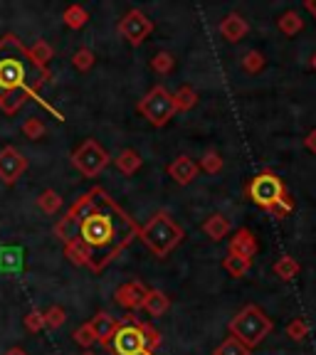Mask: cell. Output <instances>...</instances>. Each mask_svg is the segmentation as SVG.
Listing matches in <instances>:
<instances>
[{"mask_svg":"<svg viewBox=\"0 0 316 355\" xmlns=\"http://www.w3.org/2000/svg\"><path fill=\"white\" fill-rule=\"evenodd\" d=\"M101 202L82 220L79 239L92 252V272H101L109 261H114L133 239L139 237L141 227L122 207L101 190Z\"/></svg>","mask_w":316,"mask_h":355,"instance_id":"cell-1","label":"cell"},{"mask_svg":"<svg viewBox=\"0 0 316 355\" xmlns=\"http://www.w3.org/2000/svg\"><path fill=\"white\" fill-rule=\"evenodd\" d=\"M244 198L274 220H284L289 212L294 210V200L289 195L284 180L269 168L260 171L250 183L244 185Z\"/></svg>","mask_w":316,"mask_h":355,"instance_id":"cell-2","label":"cell"},{"mask_svg":"<svg viewBox=\"0 0 316 355\" xmlns=\"http://www.w3.org/2000/svg\"><path fill=\"white\" fill-rule=\"evenodd\" d=\"M158 348H161V333L151 323L126 316V323H122L106 350L111 355H153Z\"/></svg>","mask_w":316,"mask_h":355,"instance_id":"cell-3","label":"cell"},{"mask_svg":"<svg viewBox=\"0 0 316 355\" xmlns=\"http://www.w3.org/2000/svg\"><path fill=\"white\" fill-rule=\"evenodd\" d=\"M183 237H185L183 227H181L166 210L156 212L139 232V239L158 257V259H166L178 244L183 242Z\"/></svg>","mask_w":316,"mask_h":355,"instance_id":"cell-4","label":"cell"},{"mask_svg":"<svg viewBox=\"0 0 316 355\" xmlns=\"http://www.w3.org/2000/svg\"><path fill=\"white\" fill-rule=\"evenodd\" d=\"M228 328H230V336H235L240 343L247 345V348L252 350V348H257V345H260L269 333H272L274 326H272V318L267 316L260 306L247 304V306H242L233 318H230Z\"/></svg>","mask_w":316,"mask_h":355,"instance_id":"cell-5","label":"cell"},{"mask_svg":"<svg viewBox=\"0 0 316 355\" xmlns=\"http://www.w3.org/2000/svg\"><path fill=\"white\" fill-rule=\"evenodd\" d=\"M30 55L13 37V52L0 55V104L8 109V99L17 96L20 89L28 87V62Z\"/></svg>","mask_w":316,"mask_h":355,"instance_id":"cell-6","label":"cell"},{"mask_svg":"<svg viewBox=\"0 0 316 355\" xmlns=\"http://www.w3.org/2000/svg\"><path fill=\"white\" fill-rule=\"evenodd\" d=\"M139 114L156 128H163L173 116H176V99L163 84H156L149 89V94L139 101Z\"/></svg>","mask_w":316,"mask_h":355,"instance_id":"cell-7","label":"cell"},{"mask_svg":"<svg viewBox=\"0 0 316 355\" xmlns=\"http://www.w3.org/2000/svg\"><path fill=\"white\" fill-rule=\"evenodd\" d=\"M109 163H111V155L106 153L104 146L94 139H87L72 153V166L77 168L84 178H97L99 173L106 171Z\"/></svg>","mask_w":316,"mask_h":355,"instance_id":"cell-8","label":"cell"},{"mask_svg":"<svg viewBox=\"0 0 316 355\" xmlns=\"http://www.w3.org/2000/svg\"><path fill=\"white\" fill-rule=\"evenodd\" d=\"M151 33H153V22H151L149 15L141 12L139 8H131V10L119 20V35H122L128 44H133V47H139Z\"/></svg>","mask_w":316,"mask_h":355,"instance_id":"cell-9","label":"cell"},{"mask_svg":"<svg viewBox=\"0 0 316 355\" xmlns=\"http://www.w3.org/2000/svg\"><path fill=\"white\" fill-rule=\"evenodd\" d=\"M25 168H28V161L15 146L0 148V180L3 183H15L17 178L25 173Z\"/></svg>","mask_w":316,"mask_h":355,"instance_id":"cell-10","label":"cell"},{"mask_svg":"<svg viewBox=\"0 0 316 355\" xmlns=\"http://www.w3.org/2000/svg\"><path fill=\"white\" fill-rule=\"evenodd\" d=\"M146 291H149V288H146V284L139 282V279H133V282L122 284V286L114 291V301H117L122 309L136 311V309H141V304H144Z\"/></svg>","mask_w":316,"mask_h":355,"instance_id":"cell-11","label":"cell"},{"mask_svg":"<svg viewBox=\"0 0 316 355\" xmlns=\"http://www.w3.org/2000/svg\"><path fill=\"white\" fill-rule=\"evenodd\" d=\"M257 252H260V242H257V237L247 227H240L235 232V237H230V257H242V259L252 261V257H257Z\"/></svg>","mask_w":316,"mask_h":355,"instance_id":"cell-12","label":"cell"},{"mask_svg":"<svg viewBox=\"0 0 316 355\" xmlns=\"http://www.w3.org/2000/svg\"><path fill=\"white\" fill-rule=\"evenodd\" d=\"M200 166L190 158V155H178L176 161L168 163V175L173 178V183L178 185H190L198 178Z\"/></svg>","mask_w":316,"mask_h":355,"instance_id":"cell-13","label":"cell"},{"mask_svg":"<svg viewBox=\"0 0 316 355\" xmlns=\"http://www.w3.org/2000/svg\"><path fill=\"white\" fill-rule=\"evenodd\" d=\"M89 323H92V328H94V333H97V343H101L104 348H109L111 338H114L117 331L122 328V321H117L114 316H109L106 311H99V313H97Z\"/></svg>","mask_w":316,"mask_h":355,"instance_id":"cell-14","label":"cell"},{"mask_svg":"<svg viewBox=\"0 0 316 355\" xmlns=\"http://www.w3.org/2000/svg\"><path fill=\"white\" fill-rule=\"evenodd\" d=\"M217 33L228 40V42H240L244 35L250 33V22L244 20L242 15H238V12H230V15H225L220 20V25H217Z\"/></svg>","mask_w":316,"mask_h":355,"instance_id":"cell-15","label":"cell"},{"mask_svg":"<svg viewBox=\"0 0 316 355\" xmlns=\"http://www.w3.org/2000/svg\"><path fill=\"white\" fill-rule=\"evenodd\" d=\"M141 309L149 313V316L158 318V316H166L168 309H171V299H168L163 291H158V288H149L144 296V304H141Z\"/></svg>","mask_w":316,"mask_h":355,"instance_id":"cell-16","label":"cell"},{"mask_svg":"<svg viewBox=\"0 0 316 355\" xmlns=\"http://www.w3.org/2000/svg\"><path fill=\"white\" fill-rule=\"evenodd\" d=\"M230 230H233V222H230L225 215H220V212H215V215H210L206 222H203V232H206V237L213 239V242L225 239L230 234Z\"/></svg>","mask_w":316,"mask_h":355,"instance_id":"cell-17","label":"cell"},{"mask_svg":"<svg viewBox=\"0 0 316 355\" xmlns=\"http://www.w3.org/2000/svg\"><path fill=\"white\" fill-rule=\"evenodd\" d=\"M79 230H82V220H77L72 212H67V215L60 217V222L55 225V237L60 239V242L69 244L72 239L79 237Z\"/></svg>","mask_w":316,"mask_h":355,"instance_id":"cell-18","label":"cell"},{"mask_svg":"<svg viewBox=\"0 0 316 355\" xmlns=\"http://www.w3.org/2000/svg\"><path fill=\"white\" fill-rule=\"evenodd\" d=\"M114 166H117L119 173H124V175H133V173L144 166V158L133 148H124L122 153L114 158Z\"/></svg>","mask_w":316,"mask_h":355,"instance_id":"cell-19","label":"cell"},{"mask_svg":"<svg viewBox=\"0 0 316 355\" xmlns=\"http://www.w3.org/2000/svg\"><path fill=\"white\" fill-rule=\"evenodd\" d=\"M65 257L77 266H92V252L87 250V244L79 237L72 239L69 244H65Z\"/></svg>","mask_w":316,"mask_h":355,"instance_id":"cell-20","label":"cell"},{"mask_svg":"<svg viewBox=\"0 0 316 355\" xmlns=\"http://www.w3.org/2000/svg\"><path fill=\"white\" fill-rule=\"evenodd\" d=\"M277 28L287 37H294V35H299L304 30V20H301V15L297 10H287L277 17Z\"/></svg>","mask_w":316,"mask_h":355,"instance_id":"cell-21","label":"cell"},{"mask_svg":"<svg viewBox=\"0 0 316 355\" xmlns=\"http://www.w3.org/2000/svg\"><path fill=\"white\" fill-rule=\"evenodd\" d=\"M274 274H277L282 282H294L297 277H299V272H301V266H299V261L294 259V257H289V254H282L277 261H274Z\"/></svg>","mask_w":316,"mask_h":355,"instance_id":"cell-22","label":"cell"},{"mask_svg":"<svg viewBox=\"0 0 316 355\" xmlns=\"http://www.w3.org/2000/svg\"><path fill=\"white\" fill-rule=\"evenodd\" d=\"M30 60H33L35 67H40V69H44L47 67V62L52 60V55H55V50H52V44L50 42H44V40H38V42L33 44L28 50Z\"/></svg>","mask_w":316,"mask_h":355,"instance_id":"cell-23","label":"cell"},{"mask_svg":"<svg viewBox=\"0 0 316 355\" xmlns=\"http://www.w3.org/2000/svg\"><path fill=\"white\" fill-rule=\"evenodd\" d=\"M173 99H176V111H190L198 104V92H195L190 84H183V87L173 94Z\"/></svg>","mask_w":316,"mask_h":355,"instance_id":"cell-24","label":"cell"},{"mask_svg":"<svg viewBox=\"0 0 316 355\" xmlns=\"http://www.w3.org/2000/svg\"><path fill=\"white\" fill-rule=\"evenodd\" d=\"M62 20H65V25L69 30H82L89 20V12L82 6H69L65 10V15H62Z\"/></svg>","mask_w":316,"mask_h":355,"instance_id":"cell-25","label":"cell"},{"mask_svg":"<svg viewBox=\"0 0 316 355\" xmlns=\"http://www.w3.org/2000/svg\"><path fill=\"white\" fill-rule=\"evenodd\" d=\"M250 266H252V261L250 259H242V257H225L222 259V269L230 274V277H235V279H242L244 274L250 272Z\"/></svg>","mask_w":316,"mask_h":355,"instance_id":"cell-26","label":"cell"},{"mask_svg":"<svg viewBox=\"0 0 316 355\" xmlns=\"http://www.w3.org/2000/svg\"><path fill=\"white\" fill-rule=\"evenodd\" d=\"M38 207L44 215H57L62 210V195L55 193V190H44L38 198Z\"/></svg>","mask_w":316,"mask_h":355,"instance_id":"cell-27","label":"cell"},{"mask_svg":"<svg viewBox=\"0 0 316 355\" xmlns=\"http://www.w3.org/2000/svg\"><path fill=\"white\" fill-rule=\"evenodd\" d=\"M151 69H153L156 74H171L173 69H176V57L166 50L156 52V55L151 57Z\"/></svg>","mask_w":316,"mask_h":355,"instance_id":"cell-28","label":"cell"},{"mask_svg":"<svg viewBox=\"0 0 316 355\" xmlns=\"http://www.w3.org/2000/svg\"><path fill=\"white\" fill-rule=\"evenodd\" d=\"M250 353H252V350L247 348V345L240 343V340L235 338V336H228V338H225L220 345H217L215 353H213V355H250Z\"/></svg>","mask_w":316,"mask_h":355,"instance_id":"cell-29","label":"cell"},{"mask_svg":"<svg viewBox=\"0 0 316 355\" xmlns=\"http://www.w3.org/2000/svg\"><path fill=\"white\" fill-rule=\"evenodd\" d=\"M200 171H206L208 175H217L222 171V155L215 148H208L200 158Z\"/></svg>","mask_w":316,"mask_h":355,"instance_id":"cell-30","label":"cell"},{"mask_svg":"<svg viewBox=\"0 0 316 355\" xmlns=\"http://www.w3.org/2000/svg\"><path fill=\"white\" fill-rule=\"evenodd\" d=\"M72 338H74V343H77V345H82L84 350H89L92 345L97 343V333H94V328H92V323L87 321V323H82L77 331H74Z\"/></svg>","mask_w":316,"mask_h":355,"instance_id":"cell-31","label":"cell"},{"mask_svg":"<svg viewBox=\"0 0 316 355\" xmlns=\"http://www.w3.org/2000/svg\"><path fill=\"white\" fill-rule=\"evenodd\" d=\"M94 62H97V57L89 47H79V50L72 55V64H74V69H79V72H89V69L94 67Z\"/></svg>","mask_w":316,"mask_h":355,"instance_id":"cell-32","label":"cell"},{"mask_svg":"<svg viewBox=\"0 0 316 355\" xmlns=\"http://www.w3.org/2000/svg\"><path fill=\"white\" fill-rule=\"evenodd\" d=\"M242 69L247 74L262 72V69H265V57H262V52H257V50L244 52V55H242Z\"/></svg>","mask_w":316,"mask_h":355,"instance_id":"cell-33","label":"cell"},{"mask_svg":"<svg viewBox=\"0 0 316 355\" xmlns=\"http://www.w3.org/2000/svg\"><path fill=\"white\" fill-rule=\"evenodd\" d=\"M287 336H289V340L301 343V340L309 336V323H306L304 318H292V321L287 323Z\"/></svg>","mask_w":316,"mask_h":355,"instance_id":"cell-34","label":"cell"},{"mask_svg":"<svg viewBox=\"0 0 316 355\" xmlns=\"http://www.w3.org/2000/svg\"><path fill=\"white\" fill-rule=\"evenodd\" d=\"M67 321V311L62 309V306H50V309L44 311V323H47V328L50 331H57V328H62Z\"/></svg>","mask_w":316,"mask_h":355,"instance_id":"cell-35","label":"cell"},{"mask_svg":"<svg viewBox=\"0 0 316 355\" xmlns=\"http://www.w3.org/2000/svg\"><path fill=\"white\" fill-rule=\"evenodd\" d=\"M44 131H47V128H44V123L40 121V119H35V116L22 123V133H25L30 141H40L44 136Z\"/></svg>","mask_w":316,"mask_h":355,"instance_id":"cell-36","label":"cell"},{"mask_svg":"<svg viewBox=\"0 0 316 355\" xmlns=\"http://www.w3.org/2000/svg\"><path fill=\"white\" fill-rule=\"evenodd\" d=\"M25 328H28L30 333H40L47 328V323H44V311H30L28 316H25Z\"/></svg>","mask_w":316,"mask_h":355,"instance_id":"cell-37","label":"cell"},{"mask_svg":"<svg viewBox=\"0 0 316 355\" xmlns=\"http://www.w3.org/2000/svg\"><path fill=\"white\" fill-rule=\"evenodd\" d=\"M304 146H306V150H309V153H316V128H311V131L306 133Z\"/></svg>","mask_w":316,"mask_h":355,"instance_id":"cell-38","label":"cell"},{"mask_svg":"<svg viewBox=\"0 0 316 355\" xmlns=\"http://www.w3.org/2000/svg\"><path fill=\"white\" fill-rule=\"evenodd\" d=\"M304 8H306V12H311V15L316 17V0H304Z\"/></svg>","mask_w":316,"mask_h":355,"instance_id":"cell-39","label":"cell"},{"mask_svg":"<svg viewBox=\"0 0 316 355\" xmlns=\"http://www.w3.org/2000/svg\"><path fill=\"white\" fill-rule=\"evenodd\" d=\"M3 355H28V353H25L22 348H10V350H6Z\"/></svg>","mask_w":316,"mask_h":355,"instance_id":"cell-40","label":"cell"},{"mask_svg":"<svg viewBox=\"0 0 316 355\" xmlns=\"http://www.w3.org/2000/svg\"><path fill=\"white\" fill-rule=\"evenodd\" d=\"M82 355H97V353H94V350H84Z\"/></svg>","mask_w":316,"mask_h":355,"instance_id":"cell-41","label":"cell"},{"mask_svg":"<svg viewBox=\"0 0 316 355\" xmlns=\"http://www.w3.org/2000/svg\"><path fill=\"white\" fill-rule=\"evenodd\" d=\"M311 67H314V69H316V55L311 57Z\"/></svg>","mask_w":316,"mask_h":355,"instance_id":"cell-42","label":"cell"}]
</instances>
